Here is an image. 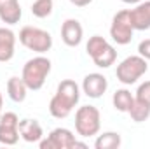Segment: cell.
Wrapping results in <instances>:
<instances>
[{
  "mask_svg": "<svg viewBox=\"0 0 150 149\" xmlns=\"http://www.w3.org/2000/svg\"><path fill=\"white\" fill-rule=\"evenodd\" d=\"M79 100H80L79 84L72 79H65L58 84V90L49 102V112H51V116H54L58 119H65L74 111Z\"/></svg>",
  "mask_w": 150,
  "mask_h": 149,
  "instance_id": "obj_1",
  "label": "cell"
},
{
  "mask_svg": "<svg viewBox=\"0 0 150 149\" xmlns=\"http://www.w3.org/2000/svg\"><path fill=\"white\" fill-rule=\"evenodd\" d=\"M51 72V60L45 56H35L28 60L23 67V81L28 86V90L37 91L44 86L47 75Z\"/></svg>",
  "mask_w": 150,
  "mask_h": 149,
  "instance_id": "obj_2",
  "label": "cell"
},
{
  "mask_svg": "<svg viewBox=\"0 0 150 149\" xmlns=\"http://www.w3.org/2000/svg\"><path fill=\"white\" fill-rule=\"evenodd\" d=\"M86 51L93 58L96 67H100V69H108L117 60V51L113 49V46H110L107 42V39H103L101 35H93L89 39L87 46H86Z\"/></svg>",
  "mask_w": 150,
  "mask_h": 149,
  "instance_id": "obj_3",
  "label": "cell"
},
{
  "mask_svg": "<svg viewBox=\"0 0 150 149\" xmlns=\"http://www.w3.org/2000/svg\"><path fill=\"white\" fill-rule=\"evenodd\" d=\"M101 128V114L94 105H82L75 112V130L80 137H93Z\"/></svg>",
  "mask_w": 150,
  "mask_h": 149,
  "instance_id": "obj_4",
  "label": "cell"
},
{
  "mask_svg": "<svg viewBox=\"0 0 150 149\" xmlns=\"http://www.w3.org/2000/svg\"><path fill=\"white\" fill-rule=\"evenodd\" d=\"M147 70H149L147 60L140 54H134V56H127L117 65L115 75L122 84H134Z\"/></svg>",
  "mask_w": 150,
  "mask_h": 149,
  "instance_id": "obj_5",
  "label": "cell"
},
{
  "mask_svg": "<svg viewBox=\"0 0 150 149\" xmlns=\"http://www.w3.org/2000/svg\"><path fill=\"white\" fill-rule=\"evenodd\" d=\"M19 42L26 49L35 51L38 54H44L52 47L51 34L42 28H37V27H23L19 32Z\"/></svg>",
  "mask_w": 150,
  "mask_h": 149,
  "instance_id": "obj_6",
  "label": "cell"
},
{
  "mask_svg": "<svg viewBox=\"0 0 150 149\" xmlns=\"http://www.w3.org/2000/svg\"><path fill=\"white\" fill-rule=\"evenodd\" d=\"M133 25H131V19H129V9H124V11H119L112 19V27H110V37L120 44V46H126L133 40Z\"/></svg>",
  "mask_w": 150,
  "mask_h": 149,
  "instance_id": "obj_7",
  "label": "cell"
},
{
  "mask_svg": "<svg viewBox=\"0 0 150 149\" xmlns=\"http://www.w3.org/2000/svg\"><path fill=\"white\" fill-rule=\"evenodd\" d=\"M19 140V117L16 112L0 116V144L14 146Z\"/></svg>",
  "mask_w": 150,
  "mask_h": 149,
  "instance_id": "obj_8",
  "label": "cell"
},
{
  "mask_svg": "<svg viewBox=\"0 0 150 149\" xmlns=\"http://www.w3.org/2000/svg\"><path fill=\"white\" fill-rule=\"evenodd\" d=\"M75 135L67 130V128H54L47 139L40 140V148L42 149H74L75 148Z\"/></svg>",
  "mask_w": 150,
  "mask_h": 149,
  "instance_id": "obj_9",
  "label": "cell"
},
{
  "mask_svg": "<svg viewBox=\"0 0 150 149\" xmlns=\"http://www.w3.org/2000/svg\"><path fill=\"white\" fill-rule=\"evenodd\" d=\"M107 88H108L107 77L103 74H98V72L87 74L82 81V90L89 98H100L107 91Z\"/></svg>",
  "mask_w": 150,
  "mask_h": 149,
  "instance_id": "obj_10",
  "label": "cell"
},
{
  "mask_svg": "<svg viewBox=\"0 0 150 149\" xmlns=\"http://www.w3.org/2000/svg\"><path fill=\"white\" fill-rule=\"evenodd\" d=\"M129 19L134 30H149L150 28V0L140 2L134 9H129Z\"/></svg>",
  "mask_w": 150,
  "mask_h": 149,
  "instance_id": "obj_11",
  "label": "cell"
},
{
  "mask_svg": "<svg viewBox=\"0 0 150 149\" xmlns=\"http://www.w3.org/2000/svg\"><path fill=\"white\" fill-rule=\"evenodd\" d=\"M82 37H84V30L77 19H67L61 25V39L67 46L77 47L82 42Z\"/></svg>",
  "mask_w": 150,
  "mask_h": 149,
  "instance_id": "obj_12",
  "label": "cell"
},
{
  "mask_svg": "<svg viewBox=\"0 0 150 149\" xmlns=\"http://www.w3.org/2000/svg\"><path fill=\"white\" fill-rule=\"evenodd\" d=\"M21 5L19 0H0V19L5 25H16L21 19Z\"/></svg>",
  "mask_w": 150,
  "mask_h": 149,
  "instance_id": "obj_13",
  "label": "cell"
},
{
  "mask_svg": "<svg viewBox=\"0 0 150 149\" xmlns=\"http://www.w3.org/2000/svg\"><path fill=\"white\" fill-rule=\"evenodd\" d=\"M19 137L26 142H40L44 137L42 126L35 119H23L19 121Z\"/></svg>",
  "mask_w": 150,
  "mask_h": 149,
  "instance_id": "obj_14",
  "label": "cell"
},
{
  "mask_svg": "<svg viewBox=\"0 0 150 149\" xmlns=\"http://www.w3.org/2000/svg\"><path fill=\"white\" fill-rule=\"evenodd\" d=\"M16 35L11 28H0V62H9L14 56Z\"/></svg>",
  "mask_w": 150,
  "mask_h": 149,
  "instance_id": "obj_15",
  "label": "cell"
},
{
  "mask_svg": "<svg viewBox=\"0 0 150 149\" xmlns=\"http://www.w3.org/2000/svg\"><path fill=\"white\" fill-rule=\"evenodd\" d=\"M26 93H28V86L25 84L23 77H11L7 81V95L12 102H23L26 98Z\"/></svg>",
  "mask_w": 150,
  "mask_h": 149,
  "instance_id": "obj_16",
  "label": "cell"
},
{
  "mask_svg": "<svg viewBox=\"0 0 150 149\" xmlns=\"http://www.w3.org/2000/svg\"><path fill=\"white\" fill-rule=\"evenodd\" d=\"M120 144H122V140L117 132H105V133L98 135V139L94 140L96 149H117L120 148Z\"/></svg>",
  "mask_w": 150,
  "mask_h": 149,
  "instance_id": "obj_17",
  "label": "cell"
},
{
  "mask_svg": "<svg viewBox=\"0 0 150 149\" xmlns=\"http://www.w3.org/2000/svg\"><path fill=\"white\" fill-rule=\"evenodd\" d=\"M127 112H129V116H131L133 121L143 123V121H147L150 117V105L145 104V102H142V100H138L134 97V100H133V104H131V107H129Z\"/></svg>",
  "mask_w": 150,
  "mask_h": 149,
  "instance_id": "obj_18",
  "label": "cell"
},
{
  "mask_svg": "<svg viewBox=\"0 0 150 149\" xmlns=\"http://www.w3.org/2000/svg\"><path fill=\"white\" fill-rule=\"evenodd\" d=\"M133 100H134V97H133L131 91H127V90H117V91L113 93V98H112L113 107L119 112H127L129 111Z\"/></svg>",
  "mask_w": 150,
  "mask_h": 149,
  "instance_id": "obj_19",
  "label": "cell"
},
{
  "mask_svg": "<svg viewBox=\"0 0 150 149\" xmlns=\"http://www.w3.org/2000/svg\"><path fill=\"white\" fill-rule=\"evenodd\" d=\"M52 0H35L32 4V14L35 18H47L52 14Z\"/></svg>",
  "mask_w": 150,
  "mask_h": 149,
  "instance_id": "obj_20",
  "label": "cell"
},
{
  "mask_svg": "<svg viewBox=\"0 0 150 149\" xmlns=\"http://www.w3.org/2000/svg\"><path fill=\"white\" fill-rule=\"evenodd\" d=\"M136 98L150 105V81H145L143 84L138 86V90H136Z\"/></svg>",
  "mask_w": 150,
  "mask_h": 149,
  "instance_id": "obj_21",
  "label": "cell"
},
{
  "mask_svg": "<svg viewBox=\"0 0 150 149\" xmlns=\"http://www.w3.org/2000/svg\"><path fill=\"white\" fill-rule=\"evenodd\" d=\"M138 53H140V56H143L145 60H150V39H145V40L140 42Z\"/></svg>",
  "mask_w": 150,
  "mask_h": 149,
  "instance_id": "obj_22",
  "label": "cell"
},
{
  "mask_svg": "<svg viewBox=\"0 0 150 149\" xmlns=\"http://www.w3.org/2000/svg\"><path fill=\"white\" fill-rule=\"evenodd\" d=\"M74 5H77V7H86V5H89L93 0H70Z\"/></svg>",
  "mask_w": 150,
  "mask_h": 149,
  "instance_id": "obj_23",
  "label": "cell"
},
{
  "mask_svg": "<svg viewBox=\"0 0 150 149\" xmlns=\"http://www.w3.org/2000/svg\"><path fill=\"white\" fill-rule=\"evenodd\" d=\"M124 4H140L142 0H122Z\"/></svg>",
  "mask_w": 150,
  "mask_h": 149,
  "instance_id": "obj_24",
  "label": "cell"
},
{
  "mask_svg": "<svg viewBox=\"0 0 150 149\" xmlns=\"http://www.w3.org/2000/svg\"><path fill=\"white\" fill-rule=\"evenodd\" d=\"M2 104H4V100H2V93H0V116H2Z\"/></svg>",
  "mask_w": 150,
  "mask_h": 149,
  "instance_id": "obj_25",
  "label": "cell"
}]
</instances>
